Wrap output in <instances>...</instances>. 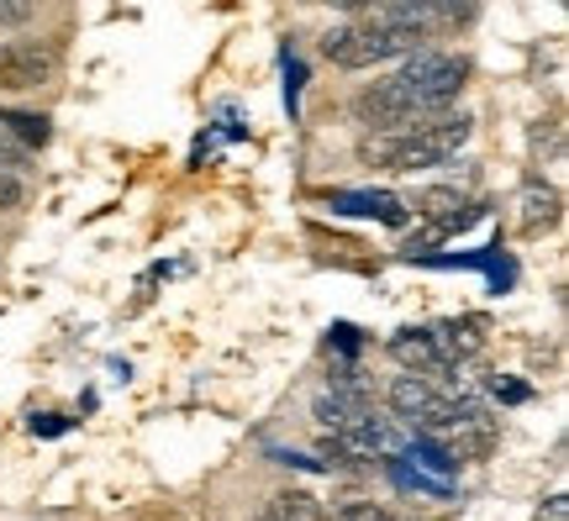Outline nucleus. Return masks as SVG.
I'll return each instance as SVG.
<instances>
[{
  "mask_svg": "<svg viewBox=\"0 0 569 521\" xmlns=\"http://www.w3.org/2000/svg\"><path fill=\"white\" fill-rule=\"evenodd\" d=\"M465 84H469V59L427 42L407 59H396L386 80L365 84L353 96V121H365L369 132H411V127L453 111Z\"/></svg>",
  "mask_w": 569,
  "mask_h": 521,
  "instance_id": "nucleus-1",
  "label": "nucleus"
},
{
  "mask_svg": "<svg viewBox=\"0 0 569 521\" xmlns=\"http://www.w3.org/2000/svg\"><path fill=\"white\" fill-rule=\"evenodd\" d=\"M475 121L469 111H443V117L422 121L411 132H375L365 142V159L375 169H396V174H422V169H443L465 153Z\"/></svg>",
  "mask_w": 569,
  "mask_h": 521,
  "instance_id": "nucleus-2",
  "label": "nucleus"
},
{
  "mask_svg": "<svg viewBox=\"0 0 569 521\" xmlns=\"http://www.w3.org/2000/svg\"><path fill=\"white\" fill-rule=\"evenodd\" d=\"M427 48L422 32H411V27H396V21H380L375 11H365L359 21H348V27H332L322 38V53L338 69H375V63H396Z\"/></svg>",
  "mask_w": 569,
  "mask_h": 521,
  "instance_id": "nucleus-3",
  "label": "nucleus"
},
{
  "mask_svg": "<svg viewBox=\"0 0 569 521\" xmlns=\"http://www.w3.org/2000/svg\"><path fill=\"white\" fill-rule=\"evenodd\" d=\"M386 405L396 421H407L411 432H422V438H443L448 427H453V417L465 411L459 401H448L443 384L427 380V374H396V380L386 384Z\"/></svg>",
  "mask_w": 569,
  "mask_h": 521,
  "instance_id": "nucleus-4",
  "label": "nucleus"
},
{
  "mask_svg": "<svg viewBox=\"0 0 569 521\" xmlns=\"http://www.w3.org/2000/svg\"><path fill=\"white\" fill-rule=\"evenodd\" d=\"M380 21H396V27H411V32H453L475 17V0H375L369 6Z\"/></svg>",
  "mask_w": 569,
  "mask_h": 521,
  "instance_id": "nucleus-5",
  "label": "nucleus"
},
{
  "mask_svg": "<svg viewBox=\"0 0 569 521\" xmlns=\"http://www.w3.org/2000/svg\"><path fill=\"white\" fill-rule=\"evenodd\" d=\"M386 353L401 363V369H411V374H427V380H438V374L448 369L443 353H438L432 338H427V327H401V332L386 342Z\"/></svg>",
  "mask_w": 569,
  "mask_h": 521,
  "instance_id": "nucleus-6",
  "label": "nucleus"
},
{
  "mask_svg": "<svg viewBox=\"0 0 569 521\" xmlns=\"http://www.w3.org/2000/svg\"><path fill=\"white\" fill-rule=\"evenodd\" d=\"M427 338H432V348L443 353V363H465V359H480V353H486V332H480V321L475 317L432 321V327H427Z\"/></svg>",
  "mask_w": 569,
  "mask_h": 521,
  "instance_id": "nucleus-7",
  "label": "nucleus"
},
{
  "mask_svg": "<svg viewBox=\"0 0 569 521\" xmlns=\"http://www.w3.org/2000/svg\"><path fill=\"white\" fill-rule=\"evenodd\" d=\"M517 206H522V232H528V238H538V232L559 227V217H565V196H559L553 184H543L538 174H532V180L522 184Z\"/></svg>",
  "mask_w": 569,
  "mask_h": 521,
  "instance_id": "nucleus-8",
  "label": "nucleus"
},
{
  "mask_svg": "<svg viewBox=\"0 0 569 521\" xmlns=\"http://www.w3.org/2000/svg\"><path fill=\"white\" fill-rule=\"evenodd\" d=\"M53 48H38V42H21V48H0V74L6 84H48L53 74Z\"/></svg>",
  "mask_w": 569,
  "mask_h": 521,
  "instance_id": "nucleus-9",
  "label": "nucleus"
},
{
  "mask_svg": "<svg viewBox=\"0 0 569 521\" xmlns=\"http://www.w3.org/2000/svg\"><path fill=\"white\" fill-rule=\"evenodd\" d=\"M253 521H327V511L311 490H280V495H269Z\"/></svg>",
  "mask_w": 569,
  "mask_h": 521,
  "instance_id": "nucleus-10",
  "label": "nucleus"
},
{
  "mask_svg": "<svg viewBox=\"0 0 569 521\" xmlns=\"http://www.w3.org/2000/svg\"><path fill=\"white\" fill-rule=\"evenodd\" d=\"M338 211H375L380 221H390V227H407V201L401 196H386V190H375V196H338Z\"/></svg>",
  "mask_w": 569,
  "mask_h": 521,
  "instance_id": "nucleus-11",
  "label": "nucleus"
},
{
  "mask_svg": "<svg viewBox=\"0 0 569 521\" xmlns=\"http://www.w3.org/2000/svg\"><path fill=\"white\" fill-rule=\"evenodd\" d=\"M0 121H6V132H11L27 153H32V148H42V142H48V132H53V127H48V117H32V111H0Z\"/></svg>",
  "mask_w": 569,
  "mask_h": 521,
  "instance_id": "nucleus-12",
  "label": "nucleus"
},
{
  "mask_svg": "<svg viewBox=\"0 0 569 521\" xmlns=\"http://www.w3.org/2000/svg\"><path fill=\"white\" fill-rule=\"evenodd\" d=\"M486 395L490 401H501V405H522V401H532V390L522 380H501V374H496V380L486 384Z\"/></svg>",
  "mask_w": 569,
  "mask_h": 521,
  "instance_id": "nucleus-13",
  "label": "nucleus"
},
{
  "mask_svg": "<svg viewBox=\"0 0 569 521\" xmlns=\"http://www.w3.org/2000/svg\"><path fill=\"white\" fill-rule=\"evenodd\" d=\"M327 521H386V511L375 501H343V505L327 511Z\"/></svg>",
  "mask_w": 569,
  "mask_h": 521,
  "instance_id": "nucleus-14",
  "label": "nucleus"
},
{
  "mask_svg": "<svg viewBox=\"0 0 569 521\" xmlns=\"http://www.w3.org/2000/svg\"><path fill=\"white\" fill-rule=\"evenodd\" d=\"M27 159H32V153H27V148H21V142L6 132V121H0V169L21 174V169H27Z\"/></svg>",
  "mask_w": 569,
  "mask_h": 521,
  "instance_id": "nucleus-15",
  "label": "nucleus"
},
{
  "mask_svg": "<svg viewBox=\"0 0 569 521\" xmlns=\"http://www.w3.org/2000/svg\"><path fill=\"white\" fill-rule=\"evenodd\" d=\"M21 201H27V184H21V174L0 169V211H17Z\"/></svg>",
  "mask_w": 569,
  "mask_h": 521,
  "instance_id": "nucleus-16",
  "label": "nucleus"
},
{
  "mask_svg": "<svg viewBox=\"0 0 569 521\" xmlns=\"http://www.w3.org/2000/svg\"><path fill=\"white\" fill-rule=\"evenodd\" d=\"M386 521H417V517H386Z\"/></svg>",
  "mask_w": 569,
  "mask_h": 521,
  "instance_id": "nucleus-17",
  "label": "nucleus"
}]
</instances>
